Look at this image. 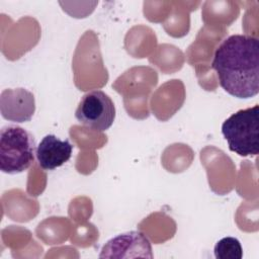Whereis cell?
Listing matches in <instances>:
<instances>
[{
    "mask_svg": "<svg viewBox=\"0 0 259 259\" xmlns=\"http://www.w3.org/2000/svg\"><path fill=\"white\" fill-rule=\"evenodd\" d=\"M217 259H241L243 257V248L240 241L234 237H225L221 239L213 248Z\"/></svg>",
    "mask_w": 259,
    "mask_h": 259,
    "instance_id": "cell-8",
    "label": "cell"
},
{
    "mask_svg": "<svg viewBox=\"0 0 259 259\" xmlns=\"http://www.w3.org/2000/svg\"><path fill=\"white\" fill-rule=\"evenodd\" d=\"M259 105L240 109L222 124V134L229 149L239 156H256L259 153Z\"/></svg>",
    "mask_w": 259,
    "mask_h": 259,
    "instance_id": "cell-3",
    "label": "cell"
},
{
    "mask_svg": "<svg viewBox=\"0 0 259 259\" xmlns=\"http://www.w3.org/2000/svg\"><path fill=\"white\" fill-rule=\"evenodd\" d=\"M75 117L81 124L93 131L104 132L115 119V106L105 92L92 90L81 97Z\"/></svg>",
    "mask_w": 259,
    "mask_h": 259,
    "instance_id": "cell-4",
    "label": "cell"
},
{
    "mask_svg": "<svg viewBox=\"0 0 259 259\" xmlns=\"http://www.w3.org/2000/svg\"><path fill=\"white\" fill-rule=\"evenodd\" d=\"M211 68L221 87L230 95L249 99L259 92V40L248 34H233L215 49Z\"/></svg>",
    "mask_w": 259,
    "mask_h": 259,
    "instance_id": "cell-1",
    "label": "cell"
},
{
    "mask_svg": "<svg viewBox=\"0 0 259 259\" xmlns=\"http://www.w3.org/2000/svg\"><path fill=\"white\" fill-rule=\"evenodd\" d=\"M35 142L29 132L18 125H6L0 131V170L18 174L34 162Z\"/></svg>",
    "mask_w": 259,
    "mask_h": 259,
    "instance_id": "cell-2",
    "label": "cell"
},
{
    "mask_svg": "<svg viewBox=\"0 0 259 259\" xmlns=\"http://www.w3.org/2000/svg\"><path fill=\"white\" fill-rule=\"evenodd\" d=\"M2 116L13 122H25L32 118L35 111L33 94L24 88L4 89L0 95Z\"/></svg>",
    "mask_w": 259,
    "mask_h": 259,
    "instance_id": "cell-6",
    "label": "cell"
},
{
    "mask_svg": "<svg viewBox=\"0 0 259 259\" xmlns=\"http://www.w3.org/2000/svg\"><path fill=\"white\" fill-rule=\"evenodd\" d=\"M73 146L68 140H61L55 135H47L36 147V161L44 170H54L68 162Z\"/></svg>",
    "mask_w": 259,
    "mask_h": 259,
    "instance_id": "cell-7",
    "label": "cell"
},
{
    "mask_svg": "<svg viewBox=\"0 0 259 259\" xmlns=\"http://www.w3.org/2000/svg\"><path fill=\"white\" fill-rule=\"evenodd\" d=\"M100 258H153L148 237L139 231H131L111 238L102 247Z\"/></svg>",
    "mask_w": 259,
    "mask_h": 259,
    "instance_id": "cell-5",
    "label": "cell"
}]
</instances>
